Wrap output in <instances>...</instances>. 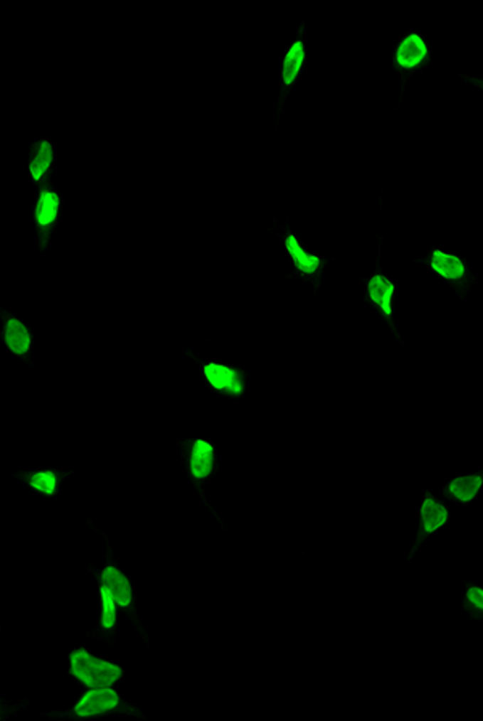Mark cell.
Wrapping results in <instances>:
<instances>
[{
    "label": "cell",
    "mask_w": 483,
    "mask_h": 721,
    "mask_svg": "<svg viewBox=\"0 0 483 721\" xmlns=\"http://www.w3.org/2000/svg\"><path fill=\"white\" fill-rule=\"evenodd\" d=\"M71 673L89 688H110L120 680L121 668L79 649L71 656Z\"/></svg>",
    "instance_id": "1"
},
{
    "label": "cell",
    "mask_w": 483,
    "mask_h": 721,
    "mask_svg": "<svg viewBox=\"0 0 483 721\" xmlns=\"http://www.w3.org/2000/svg\"><path fill=\"white\" fill-rule=\"evenodd\" d=\"M118 705V694L110 688H94L78 702L76 713L81 717H90V715L103 713L112 710Z\"/></svg>",
    "instance_id": "2"
},
{
    "label": "cell",
    "mask_w": 483,
    "mask_h": 721,
    "mask_svg": "<svg viewBox=\"0 0 483 721\" xmlns=\"http://www.w3.org/2000/svg\"><path fill=\"white\" fill-rule=\"evenodd\" d=\"M205 377L206 380L211 383L213 388L216 390H228L230 393H240L242 392V380L240 375L237 374L234 369L228 368V365L211 363L205 365Z\"/></svg>",
    "instance_id": "3"
},
{
    "label": "cell",
    "mask_w": 483,
    "mask_h": 721,
    "mask_svg": "<svg viewBox=\"0 0 483 721\" xmlns=\"http://www.w3.org/2000/svg\"><path fill=\"white\" fill-rule=\"evenodd\" d=\"M425 57L427 46L424 39L418 34H411L406 39H403L398 50H396V63L406 70L415 68V66L424 62Z\"/></svg>",
    "instance_id": "4"
},
{
    "label": "cell",
    "mask_w": 483,
    "mask_h": 721,
    "mask_svg": "<svg viewBox=\"0 0 483 721\" xmlns=\"http://www.w3.org/2000/svg\"><path fill=\"white\" fill-rule=\"evenodd\" d=\"M102 582H103V586L108 589L110 594H112V597L115 599L116 604H120V606H129L131 604V599H132V592H131V584L129 582H127V578L121 573L120 570H116L115 567H108L103 570V575H102Z\"/></svg>",
    "instance_id": "5"
},
{
    "label": "cell",
    "mask_w": 483,
    "mask_h": 721,
    "mask_svg": "<svg viewBox=\"0 0 483 721\" xmlns=\"http://www.w3.org/2000/svg\"><path fill=\"white\" fill-rule=\"evenodd\" d=\"M430 266L440 276L450 280H460L466 274V266H464V262L457 256L443 253L440 250L433 252Z\"/></svg>",
    "instance_id": "6"
},
{
    "label": "cell",
    "mask_w": 483,
    "mask_h": 721,
    "mask_svg": "<svg viewBox=\"0 0 483 721\" xmlns=\"http://www.w3.org/2000/svg\"><path fill=\"white\" fill-rule=\"evenodd\" d=\"M285 247H287V252H289L290 258L293 261V265H295V267L298 269L299 272L314 274L317 269H319L321 260L317 258L316 255L304 252L302 245L298 243L295 235H289L285 238Z\"/></svg>",
    "instance_id": "7"
},
{
    "label": "cell",
    "mask_w": 483,
    "mask_h": 721,
    "mask_svg": "<svg viewBox=\"0 0 483 721\" xmlns=\"http://www.w3.org/2000/svg\"><path fill=\"white\" fill-rule=\"evenodd\" d=\"M369 297L378 308L383 311L385 316H391V298H393L395 285L385 276H374L368 285Z\"/></svg>",
    "instance_id": "8"
},
{
    "label": "cell",
    "mask_w": 483,
    "mask_h": 721,
    "mask_svg": "<svg viewBox=\"0 0 483 721\" xmlns=\"http://www.w3.org/2000/svg\"><path fill=\"white\" fill-rule=\"evenodd\" d=\"M191 470L197 479H205L213 470V448L210 443L198 439L195 442L191 456Z\"/></svg>",
    "instance_id": "9"
},
{
    "label": "cell",
    "mask_w": 483,
    "mask_h": 721,
    "mask_svg": "<svg viewBox=\"0 0 483 721\" xmlns=\"http://www.w3.org/2000/svg\"><path fill=\"white\" fill-rule=\"evenodd\" d=\"M422 528H424L427 533H432V531L438 530L442 525L448 520V511L445 509L442 504L435 503V501L427 498L422 504Z\"/></svg>",
    "instance_id": "10"
},
{
    "label": "cell",
    "mask_w": 483,
    "mask_h": 721,
    "mask_svg": "<svg viewBox=\"0 0 483 721\" xmlns=\"http://www.w3.org/2000/svg\"><path fill=\"white\" fill-rule=\"evenodd\" d=\"M304 62V47L302 41H297L295 44L290 47V50L287 52L284 66H282V79L285 85H290L295 81L299 70H302V65Z\"/></svg>",
    "instance_id": "11"
},
{
    "label": "cell",
    "mask_w": 483,
    "mask_h": 721,
    "mask_svg": "<svg viewBox=\"0 0 483 721\" xmlns=\"http://www.w3.org/2000/svg\"><path fill=\"white\" fill-rule=\"evenodd\" d=\"M480 486H482L480 475L460 476V479L451 481L450 493L456 499H460L461 503H469V501H472L475 498V494L479 493Z\"/></svg>",
    "instance_id": "12"
},
{
    "label": "cell",
    "mask_w": 483,
    "mask_h": 721,
    "mask_svg": "<svg viewBox=\"0 0 483 721\" xmlns=\"http://www.w3.org/2000/svg\"><path fill=\"white\" fill-rule=\"evenodd\" d=\"M10 350L18 354H23L29 348V333L26 327L21 322L11 319L7 326V333H5Z\"/></svg>",
    "instance_id": "13"
},
{
    "label": "cell",
    "mask_w": 483,
    "mask_h": 721,
    "mask_svg": "<svg viewBox=\"0 0 483 721\" xmlns=\"http://www.w3.org/2000/svg\"><path fill=\"white\" fill-rule=\"evenodd\" d=\"M58 211V197L52 192H44L41 195L38 203V221L39 224L46 225L51 224Z\"/></svg>",
    "instance_id": "14"
},
{
    "label": "cell",
    "mask_w": 483,
    "mask_h": 721,
    "mask_svg": "<svg viewBox=\"0 0 483 721\" xmlns=\"http://www.w3.org/2000/svg\"><path fill=\"white\" fill-rule=\"evenodd\" d=\"M52 161V146L48 142H44L39 150V155L36 156V160L31 163V174L34 179H39V177L46 173L47 168L51 166Z\"/></svg>",
    "instance_id": "15"
},
{
    "label": "cell",
    "mask_w": 483,
    "mask_h": 721,
    "mask_svg": "<svg viewBox=\"0 0 483 721\" xmlns=\"http://www.w3.org/2000/svg\"><path fill=\"white\" fill-rule=\"evenodd\" d=\"M102 594V625L105 628H112L116 620V609H115V599L110 594L105 586H102L100 589Z\"/></svg>",
    "instance_id": "16"
},
{
    "label": "cell",
    "mask_w": 483,
    "mask_h": 721,
    "mask_svg": "<svg viewBox=\"0 0 483 721\" xmlns=\"http://www.w3.org/2000/svg\"><path fill=\"white\" fill-rule=\"evenodd\" d=\"M31 486L46 494H52L55 491V475L52 472L36 474L31 479Z\"/></svg>",
    "instance_id": "17"
},
{
    "label": "cell",
    "mask_w": 483,
    "mask_h": 721,
    "mask_svg": "<svg viewBox=\"0 0 483 721\" xmlns=\"http://www.w3.org/2000/svg\"><path fill=\"white\" fill-rule=\"evenodd\" d=\"M467 597L470 599V602H472L475 607H479V609L483 607V592L480 588H470L467 592Z\"/></svg>",
    "instance_id": "18"
}]
</instances>
